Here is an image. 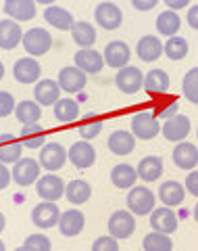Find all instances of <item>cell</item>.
I'll use <instances>...</instances> for the list:
<instances>
[{"label":"cell","instance_id":"7402d4cb","mask_svg":"<svg viewBox=\"0 0 198 251\" xmlns=\"http://www.w3.org/2000/svg\"><path fill=\"white\" fill-rule=\"evenodd\" d=\"M34 97L38 105H57V100L61 99V86L54 80H40L34 88Z\"/></svg>","mask_w":198,"mask_h":251},{"label":"cell","instance_id":"44dd1931","mask_svg":"<svg viewBox=\"0 0 198 251\" xmlns=\"http://www.w3.org/2000/svg\"><path fill=\"white\" fill-rule=\"evenodd\" d=\"M44 19L48 25L52 27H57V29H63V31H71L75 25V19H73V15H71L65 6H57V4H50L48 9L44 11Z\"/></svg>","mask_w":198,"mask_h":251},{"label":"cell","instance_id":"f907efd6","mask_svg":"<svg viewBox=\"0 0 198 251\" xmlns=\"http://www.w3.org/2000/svg\"><path fill=\"white\" fill-rule=\"evenodd\" d=\"M4 224H6V220H4V216H2V214H0V232L4 230Z\"/></svg>","mask_w":198,"mask_h":251},{"label":"cell","instance_id":"60d3db41","mask_svg":"<svg viewBox=\"0 0 198 251\" xmlns=\"http://www.w3.org/2000/svg\"><path fill=\"white\" fill-rule=\"evenodd\" d=\"M23 247L27 251H50V239L44 237V234H29L23 241Z\"/></svg>","mask_w":198,"mask_h":251},{"label":"cell","instance_id":"8992f818","mask_svg":"<svg viewBox=\"0 0 198 251\" xmlns=\"http://www.w3.org/2000/svg\"><path fill=\"white\" fill-rule=\"evenodd\" d=\"M136 230V220H133L132 211L119 209L109 218V234L115 239H128Z\"/></svg>","mask_w":198,"mask_h":251},{"label":"cell","instance_id":"d590c367","mask_svg":"<svg viewBox=\"0 0 198 251\" xmlns=\"http://www.w3.org/2000/svg\"><path fill=\"white\" fill-rule=\"evenodd\" d=\"M15 117L25 126V124H38V120L42 117V109L36 100H21L15 107Z\"/></svg>","mask_w":198,"mask_h":251},{"label":"cell","instance_id":"4fadbf2b","mask_svg":"<svg viewBox=\"0 0 198 251\" xmlns=\"http://www.w3.org/2000/svg\"><path fill=\"white\" fill-rule=\"evenodd\" d=\"M40 74H42L40 63L31 57H23L13 65V75L19 84H34V82H38Z\"/></svg>","mask_w":198,"mask_h":251},{"label":"cell","instance_id":"4316f807","mask_svg":"<svg viewBox=\"0 0 198 251\" xmlns=\"http://www.w3.org/2000/svg\"><path fill=\"white\" fill-rule=\"evenodd\" d=\"M163 176V159L156 155H148L140 161L138 166V178H142L144 182H154Z\"/></svg>","mask_w":198,"mask_h":251},{"label":"cell","instance_id":"ffe728a7","mask_svg":"<svg viewBox=\"0 0 198 251\" xmlns=\"http://www.w3.org/2000/svg\"><path fill=\"white\" fill-rule=\"evenodd\" d=\"M84 224H86V218L79 209H67L65 214H61L59 220V230L63 237H77L79 232L84 230Z\"/></svg>","mask_w":198,"mask_h":251},{"label":"cell","instance_id":"836d02e7","mask_svg":"<svg viewBox=\"0 0 198 251\" xmlns=\"http://www.w3.org/2000/svg\"><path fill=\"white\" fill-rule=\"evenodd\" d=\"M65 195H67L69 203H73V205H84L92 195V186L86 182V180H71V182L65 186Z\"/></svg>","mask_w":198,"mask_h":251},{"label":"cell","instance_id":"d4e9b609","mask_svg":"<svg viewBox=\"0 0 198 251\" xmlns=\"http://www.w3.org/2000/svg\"><path fill=\"white\" fill-rule=\"evenodd\" d=\"M109 149L115 155H130L136 149V136L128 130H115L109 136Z\"/></svg>","mask_w":198,"mask_h":251},{"label":"cell","instance_id":"e0dca14e","mask_svg":"<svg viewBox=\"0 0 198 251\" xmlns=\"http://www.w3.org/2000/svg\"><path fill=\"white\" fill-rule=\"evenodd\" d=\"M75 67L82 69L84 74H98L105 65V57L92 49H79L75 52Z\"/></svg>","mask_w":198,"mask_h":251},{"label":"cell","instance_id":"816d5d0a","mask_svg":"<svg viewBox=\"0 0 198 251\" xmlns=\"http://www.w3.org/2000/svg\"><path fill=\"white\" fill-rule=\"evenodd\" d=\"M36 2H40V4H46V6H50L54 0H36Z\"/></svg>","mask_w":198,"mask_h":251},{"label":"cell","instance_id":"681fc988","mask_svg":"<svg viewBox=\"0 0 198 251\" xmlns=\"http://www.w3.org/2000/svg\"><path fill=\"white\" fill-rule=\"evenodd\" d=\"M161 115L165 117V120H169V117H173V115H177V103H171L165 111H161Z\"/></svg>","mask_w":198,"mask_h":251},{"label":"cell","instance_id":"603a6c76","mask_svg":"<svg viewBox=\"0 0 198 251\" xmlns=\"http://www.w3.org/2000/svg\"><path fill=\"white\" fill-rule=\"evenodd\" d=\"M21 40H23V31H21V25H17V21L13 19L0 21V49L13 50Z\"/></svg>","mask_w":198,"mask_h":251},{"label":"cell","instance_id":"30bf717a","mask_svg":"<svg viewBox=\"0 0 198 251\" xmlns=\"http://www.w3.org/2000/svg\"><path fill=\"white\" fill-rule=\"evenodd\" d=\"M161 132L171 143H181L190 134V117L181 113L169 117V120H165V126H161Z\"/></svg>","mask_w":198,"mask_h":251},{"label":"cell","instance_id":"ac0fdd59","mask_svg":"<svg viewBox=\"0 0 198 251\" xmlns=\"http://www.w3.org/2000/svg\"><path fill=\"white\" fill-rule=\"evenodd\" d=\"M86 82H88V75L77 67H63L59 72V86L65 92H79Z\"/></svg>","mask_w":198,"mask_h":251},{"label":"cell","instance_id":"11a10c76","mask_svg":"<svg viewBox=\"0 0 198 251\" xmlns=\"http://www.w3.org/2000/svg\"><path fill=\"white\" fill-rule=\"evenodd\" d=\"M15 251H27V249H25V247H23V245H21V247H17V249H15Z\"/></svg>","mask_w":198,"mask_h":251},{"label":"cell","instance_id":"f5cc1de1","mask_svg":"<svg viewBox=\"0 0 198 251\" xmlns=\"http://www.w3.org/2000/svg\"><path fill=\"white\" fill-rule=\"evenodd\" d=\"M4 77V65H2V61H0V80Z\"/></svg>","mask_w":198,"mask_h":251},{"label":"cell","instance_id":"1f68e13d","mask_svg":"<svg viewBox=\"0 0 198 251\" xmlns=\"http://www.w3.org/2000/svg\"><path fill=\"white\" fill-rule=\"evenodd\" d=\"M54 117L61 122V124H71L79 117V103L75 99H59L57 105H54Z\"/></svg>","mask_w":198,"mask_h":251},{"label":"cell","instance_id":"f35d334b","mask_svg":"<svg viewBox=\"0 0 198 251\" xmlns=\"http://www.w3.org/2000/svg\"><path fill=\"white\" fill-rule=\"evenodd\" d=\"M184 97L190 103L198 105V67H192L190 72L184 75V84H181Z\"/></svg>","mask_w":198,"mask_h":251},{"label":"cell","instance_id":"7c38bea8","mask_svg":"<svg viewBox=\"0 0 198 251\" xmlns=\"http://www.w3.org/2000/svg\"><path fill=\"white\" fill-rule=\"evenodd\" d=\"M150 226H153V230H156V232L171 234L177 230V216L173 214V209L163 205L158 209H153V214H150Z\"/></svg>","mask_w":198,"mask_h":251},{"label":"cell","instance_id":"9f6ffc18","mask_svg":"<svg viewBox=\"0 0 198 251\" xmlns=\"http://www.w3.org/2000/svg\"><path fill=\"white\" fill-rule=\"evenodd\" d=\"M0 251H4V243L2 241H0Z\"/></svg>","mask_w":198,"mask_h":251},{"label":"cell","instance_id":"7bdbcfd3","mask_svg":"<svg viewBox=\"0 0 198 251\" xmlns=\"http://www.w3.org/2000/svg\"><path fill=\"white\" fill-rule=\"evenodd\" d=\"M15 99L11 92H0V117H6L15 111Z\"/></svg>","mask_w":198,"mask_h":251},{"label":"cell","instance_id":"f6af8a7d","mask_svg":"<svg viewBox=\"0 0 198 251\" xmlns=\"http://www.w3.org/2000/svg\"><path fill=\"white\" fill-rule=\"evenodd\" d=\"M11 180H13L11 170L6 168V163H2V161H0V191L9 186V184H11Z\"/></svg>","mask_w":198,"mask_h":251},{"label":"cell","instance_id":"c3c4849f","mask_svg":"<svg viewBox=\"0 0 198 251\" xmlns=\"http://www.w3.org/2000/svg\"><path fill=\"white\" fill-rule=\"evenodd\" d=\"M165 4H167L171 11H177V9H184V6H188L190 0H165Z\"/></svg>","mask_w":198,"mask_h":251},{"label":"cell","instance_id":"8fae6325","mask_svg":"<svg viewBox=\"0 0 198 251\" xmlns=\"http://www.w3.org/2000/svg\"><path fill=\"white\" fill-rule=\"evenodd\" d=\"M94 17H96V23L102 29H117L123 21V13L113 2H100L94 11Z\"/></svg>","mask_w":198,"mask_h":251},{"label":"cell","instance_id":"2e32d148","mask_svg":"<svg viewBox=\"0 0 198 251\" xmlns=\"http://www.w3.org/2000/svg\"><path fill=\"white\" fill-rule=\"evenodd\" d=\"M2 11L13 21H29L36 17V0H4Z\"/></svg>","mask_w":198,"mask_h":251},{"label":"cell","instance_id":"e575fe53","mask_svg":"<svg viewBox=\"0 0 198 251\" xmlns=\"http://www.w3.org/2000/svg\"><path fill=\"white\" fill-rule=\"evenodd\" d=\"M179 25H181V21H179V15L176 11H163L161 15L156 17V29H158V34H163V36H167V38H173L179 31Z\"/></svg>","mask_w":198,"mask_h":251},{"label":"cell","instance_id":"484cf974","mask_svg":"<svg viewBox=\"0 0 198 251\" xmlns=\"http://www.w3.org/2000/svg\"><path fill=\"white\" fill-rule=\"evenodd\" d=\"M23 145L13 134H0V161L2 163H17L21 159Z\"/></svg>","mask_w":198,"mask_h":251},{"label":"cell","instance_id":"6da1fadb","mask_svg":"<svg viewBox=\"0 0 198 251\" xmlns=\"http://www.w3.org/2000/svg\"><path fill=\"white\" fill-rule=\"evenodd\" d=\"M21 44L29 57H42V54H46L50 50L52 38H50L48 31L42 29V27H31L29 31L23 34Z\"/></svg>","mask_w":198,"mask_h":251},{"label":"cell","instance_id":"f1b7e54d","mask_svg":"<svg viewBox=\"0 0 198 251\" xmlns=\"http://www.w3.org/2000/svg\"><path fill=\"white\" fill-rule=\"evenodd\" d=\"M169 84L171 82L165 69H153V72H148L144 75V86L142 88L150 94H165L169 90Z\"/></svg>","mask_w":198,"mask_h":251},{"label":"cell","instance_id":"5b68a950","mask_svg":"<svg viewBox=\"0 0 198 251\" xmlns=\"http://www.w3.org/2000/svg\"><path fill=\"white\" fill-rule=\"evenodd\" d=\"M115 84H117V88L125 94H136V92H140L142 86H144V74L133 65H125L119 69Z\"/></svg>","mask_w":198,"mask_h":251},{"label":"cell","instance_id":"83f0119b","mask_svg":"<svg viewBox=\"0 0 198 251\" xmlns=\"http://www.w3.org/2000/svg\"><path fill=\"white\" fill-rule=\"evenodd\" d=\"M138 57L142 61H156L161 54L165 52V46L161 44V40H158L156 36H144V38H140V42H138Z\"/></svg>","mask_w":198,"mask_h":251},{"label":"cell","instance_id":"7dc6e473","mask_svg":"<svg viewBox=\"0 0 198 251\" xmlns=\"http://www.w3.org/2000/svg\"><path fill=\"white\" fill-rule=\"evenodd\" d=\"M188 23H190V27L198 29V4H194L192 9L188 11Z\"/></svg>","mask_w":198,"mask_h":251},{"label":"cell","instance_id":"7a4b0ae2","mask_svg":"<svg viewBox=\"0 0 198 251\" xmlns=\"http://www.w3.org/2000/svg\"><path fill=\"white\" fill-rule=\"evenodd\" d=\"M128 207L136 216H148L154 209V193L146 186H133L128 195Z\"/></svg>","mask_w":198,"mask_h":251},{"label":"cell","instance_id":"8d00e7d4","mask_svg":"<svg viewBox=\"0 0 198 251\" xmlns=\"http://www.w3.org/2000/svg\"><path fill=\"white\" fill-rule=\"evenodd\" d=\"M77 132H79V136H82L84 140L96 138L102 132V117L96 115V113H88L82 120V124L77 126Z\"/></svg>","mask_w":198,"mask_h":251},{"label":"cell","instance_id":"9a60e30c","mask_svg":"<svg viewBox=\"0 0 198 251\" xmlns=\"http://www.w3.org/2000/svg\"><path fill=\"white\" fill-rule=\"evenodd\" d=\"M102 57H105L107 65H110L113 69H121V67L128 65V61H130V46L121 40H113V42L107 44Z\"/></svg>","mask_w":198,"mask_h":251},{"label":"cell","instance_id":"ee69618b","mask_svg":"<svg viewBox=\"0 0 198 251\" xmlns=\"http://www.w3.org/2000/svg\"><path fill=\"white\" fill-rule=\"evenodd\" d=\"M186 191L190 195H194V197H198V172L196 170H192L186 176Z\"/></svg>","mask_w":198,"mask_h":251},{"label":"cell","instance_id":"6f0895ef","mask_svg":"<svg viewBox=\"0 0 198 251\" xmlns=\"http://www.w3.org/2000/svg\"><path fill=\"white\" fill-rule=\"evenodd\" d=\"M196 136H198V132H196Z\"/></svg>","mask_w":198,"mask_h":251},{"label":"cell","instance_id":"f546056e","mask_svg":"<svg viewBox=\"0 0 198 251\" xmlns=\"http://www.w3.org/2000/svg\"><path fill=\"white\" fill-rule=\"evenodd\" d=\"M46 138H48L46 130L38 124H25L21 128V143L27 149H42L46 145Z\"/></svg>","mask_w":198,"mask_h":251},{"label":"cell","instance_id":"db71d44e","mask_svg":"<svg viewBox=\"0 0 198 251\" xmlns=\"http://www.w3.org/2000/svg\"><path fill=\"white\" fill-rule=\"evenodd\" d=\"M192 216H194V220H196V222H198V205L194 207V211H192Z\"/></svg>","mask_w":198,"mask_h":251},{"label":"cell","instance_id":"d6a6232c","mask_svg":"<svg viewBox=\"0 0 198 251\" xmlns=\"http://www.w3.org/2000/svg\"><path fill=\"white\" fill-rule=\"evenodd\" d=\"M71 36H73V42L79 49H90L96 42V29L88 21H75L73 29H71Z\"/></svg>","mask_w":198,"mask_h":251},{"label":"cell","instance_id":"4dcf8cb0","mask_svg":"<svg viewBox=\"0 0 198 251\" xmlns=\"http://www.w3.org/2000/svg\"><path fill=\"white\" fill-rule=\"evenodd\" d=\"M110 180H113V184L117 188H133L138 180V170L128 166V163H119L110 172Z\"/></svg>","mask_w":198,"mask_h":251},{"label":"cell","instance_id":"277c9868","mask_svg":"<svg viewBox=\"0 0 198 251\" xmlns=\"http://www.w3.org/2000/svg\"><path fill=\"white\" fill-rule=\"evenodd\" d=\"M40 161L36 159H31V157H21V159L15 163V168H13V180L17 182L19 186H29V184H34L38 182V178H40Z\"/></svg>","mask_w":198,"mask_h":251},{"label":"cell","instance_id":"ab89813d","mask_svg":"<svg viewBox=\"0 0 198 251\" xmlns=\"http://www.w3.org/2000/svg\"><path fill=\"white\" fill-rule=\"evenodd\" d=\"M165 54H167L171 61H181L188 54V42L179 36L169 38L167 44H165Z\"/></svg>","mask_w":198,"mask_h":251},{"label":"cell","instance_id":"d6986e66","mask_svg":"<svg viewBox=\"0 0 198 251\" xmlns=\"http://www.w3.org/2000/svg\"><path fill=\"white\" fill-rule=\"evenodd\" d=\"M173 163L179 170H190L192 172L198 166V149L192 143H177L173 149Z\"/></svg>","mask_w":198,"mask_h":251},{"label":"cell","instance_id":"9c48e42d","mask_svg":"<svg viewBox=\"0 0 198 251\" xmlns=\"http://www.w3.org/2000/svg\"><path fill=\"white\" fill-rule=\"evenodd\" d=\"M59 220H61V211L57 207V203L52 201H42L31 211V222L38 228H52V226L59 224Z\"/></svg>","mask_w":198,"mask_h":251},{"label":"cell","instance_id":"cb8c5ba5","mask_svg":"<svg viewBox=\"0 0 198 251\" xmlns=\"http://www.w3.org/2000/svg\"><path fill=\"white\" fill-rule=\"evenodd\" d=\"M158 197H161L163 205L176 207V205H181V203H184L186 188L179 182H176V180H167V182H163L158 186Z\"/></svg>","mask_w":198,"mask_h":251},{"label":"cell","instance_id":"ba28073f","mask_svg":"<svg viewBox=\"0 0 198 251\" xmlns=\"http://www.w3.org/2000/svg\"><path fill=\"white\" fill-rule=\"evenodd\" d=\"M132 132H133V136H138L142 140H150V138H154L158 132H161V124H158V120L153 113L142 111L138 115H133Z\"/></svg>","mask_w":198,"mask_h":251},{"label":"cell","instance_id":"3957f363","mask_svg":"<svg viewBox=\"0 0 198 251\" xmlns=\"http://www.w3.org/2000/svg\"><path fill=\"white\" fill-rule=\"evenodd\" d=\"M69 159L67 151L59 143H46L40 149V166L46 172H57L65 166V161Z\"/></svg>","mask_w":198,"mask_h":251},{"label":"cell","instance_id":"bcb514c9","mask_svg":"<svg viewBox=\"0 0 198 251\" xmlns=\"http://www.w3.org/2000/svg\"><path fill=\"white\" fill-rule=\"evenodd\" d=\"M158 0H132V4H133V9H138V11H150V9H154Z\"/></svg>","mask_w":198,"mask_h":251},{"label":"cell","instance_id":"5bb4252c","mask_svg":"<svg viewBox=\"0 0 198 251\" xmlns=\"http://www.w3.org/2000/svg\"><path fill=\"white\" fill-rule=\"evenodd\" d=\"M67 157L77 170H86V168L94 166V161H96V151H94V147L90 143H75L67 151Z\"/></svg>","mask_w":198,"mask_h":251},{"label":"cell","instance_id":"b9f144b4","mask_svg":"<svg viewBox=\"0 0 198 251\" xmlns=\"http://www.w3.org/2000/svg\"><path fill=\"white\" fill-rule=\"evenodd\" d=\"M92 251H119V243L115 237H98L92 243Z\"/></svg>","mask_w":198,"mask_h":251},{"label":"cell","instance_id":"74e56055","mask_svg":"<svg viewBox=\"0 0 198 251\" xmlns=\"http://www.w3.org/2000/svg\"><path fill=\"white\" fill-rule=\"evenodd\" d=\"M142 247L144 251H171L173 249V243L169 239V234H163V232H150L142 241Z\"/></svg>","mask_w":198,"mask_h":251},{"label":"cell","instance_id":"52a82bcc","mask_svg":"<svg viewBox=\"0 0 198 251\" xmlns=\"http://www.w3.org/2000/svg\"><path fill=\"white\" fill-rule=\"evenodd\" d=\"M36 191L38 195L42 197V201H57L61 199L63 195H65V182L59 178V176H54V174H46V176H40L38 178V182H36Z\"/></svg>","mask_w":198,"mask_h":251}]
</instances>
